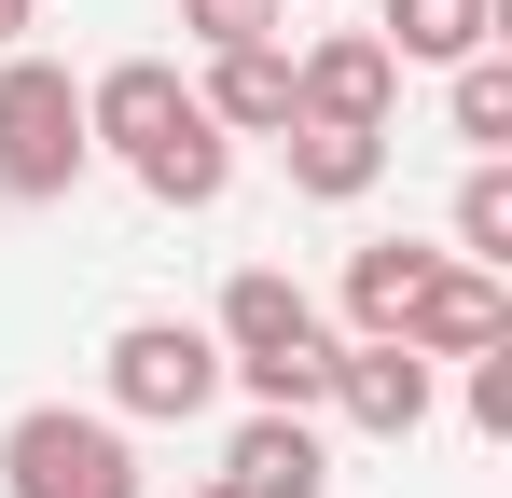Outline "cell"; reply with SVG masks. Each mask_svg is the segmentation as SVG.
I'll return each instance as SVG.
<instances>
[{
	"instance_id": "cell-8",
	"label": "cell",
	"mask_w": 512,
	"mask_h": 498,
	"mask_svg": "<svg viewBox=\"0 0 512 498\" xmlns=\"http://www.w3.org/2000/svg\"><path fill=\"white\" fill-rule=\"evenodd\" d=\"M180 111H194V83H180L167 56H125V70H97V83H84V139H111L125 166L153 153V139H167Z\"/></svg>"
},
{
	"instance_id": "cell-6",
	"label": "cell",
	"mask_w": 512,
	"mask_h": 498,
	"mask_svg": "<svg viewBox=\"0 0 512 498\" xmlns=\"http://www.w3.org/2000/svg\"><path fill=\"white\" fill-rule=\"evenodd\" d=\"M319 402H346V429H374V443H416L429 429V360L388 346V332H360V346H333V388Z\"/></svg>"
},
{
	"instance_id": "cell-18",
	"label": "cell",
	"mask_w": 512,
	"mask_h": 498,
	"mask_svg": "<svg viewBox=\"0 0 512 498\" xmlns=\"http://www.w3.org/2000/svg\"><path fill=\"white\" fill-rule=\"evenodd\" d=\"M471 429H512V346L471 360Z\"/></svg>"
},
{
	"instance_id": "cell-4",
	"label": "cell",
	"mask_w": 512,
	"mask_h": 498,
	"mask_svg": "<svg viewBox=\"0 0 512 498\" xmlns=\"http://www.w3.org/2000/svg\"><path fill=\"white\" fill-rule=\"evenodd\" d=\"M222 402V346L194 319H125L111 332V415H153V429H180V415Z\"/></svg>"
},
{
	"instance_id": "cell-1",
	"label": "cell",
	"mask_w": 512,
	"mask_h": 498,
	"mask_svg": "<svg viewBox=\"0 0 512 498\" xmlns=\"http://www.w3.org/2000/svg\"><path fill=\"white\" fill-rule=\"evenodd\" d=\"M208 346H222V374H236L263 415H305L319 388H333V332H319V305H305V277H277V263H236V277H222Z\"/></svg>"
},
{
	"instance_id": "cell-3",
	"label": "cell",
	"mask_w": 512,
	"mask_h": 498,
	"mask_svg": "<svg viewBox=\"0 0 512 498\" xmlns=\"http://www.w3.org/2000/svg\"><path fill=\"white\" fill-rule=\"evenodd\" d=\"M0 485H14V498H139V457H125V429H111V415L42 402V415H14V429H0Z\"/></svg>"
},
{
	"instance_id": "cell-16",
	"label": "cell",
	"mask_w": 512,
	"mask_h": 498,
	"mask_svg": "<svg viewBox=\"0 0 512 498\" xmlns=\"http://www.w3.org/2000/svg\"><path fill=\"white\" fill-rule=\"evenodd\" d=\"M457 263H512V166L499 153L457 180Z\"/></svg>"
},
{
	"instance_id": "cell-5",
	"label": "cell",
	"mask_w": 512,
	"mask_h": 498,
	"mask_svg": "<svg viewBox=\"0 0 512 498\" xmlns=\"http://www.w3.org/2000/svg\"><path fill=\"white\" fill-rule=\"evenodd\" d=\"M388 97H402V56L374 28H333V42L291 56V111L305 125H388Z\"/></svg>"
},
{
	"instance_id": "cell-19",
	"label": "cell",
	"mask_w": 512,
	"mask_h": 498,
	"mask_svg": "<svg viewBox=\"0 0 512 498\" xmlns=\"http://www.w3.org/2000/svg\"><path fill=\"white\" fill-rule=\"evenodd\" d=\"M28 14H42V0H0V56H14V42H28Z\"/></svg>"
},
{
	"instance_id": "cell-7",
	"label": "cell",
	"mask_w": 512,
	"mask_h": 498,
	"mask_svg": "<svg viewBox=\"0 0 512 498\" xmlns=\"http://www.w3.org/2000/svg\"><path fill=\"white\" fill-rule=\"evenodd\" d=\"M388 346H416V360H485V346H512V291H499V263H443Z\"/></svg>"
},
{
	"instance_id": "cell-11",
	"label": "cell",
	"mask_w": 512,
	"mask_h": 498,
	"mask_svg": "<svg viewBox=\"0 0 512 498\" xmlns=\"http://www.w3.org/2000/svg\"><path fill=\"white\" fill-rule=\"evenodd\" d=\"M277 153H291V194H319V208H346V194H374L388 180V125H277Z\"/></svg>"
},
{
	"instance_id": "cell-17",
	"label": "cell",
	"mask_w": 512,
	"mask_h": 498,
	"mask_svg": "<svg viewBox=\"0 0 512 498\" xmlns=\"http://www.w3.org/2000/svg\"><path fill=\"white\" fill-rule=\"evenodd\" d=\"M277 14H291V0H180V28H194L208 56H236V42H277Z\"/></svg>"
},
{
	"instance_id": "cell-20",
	"label": "cell",
	"mask_w": 512,
	"mask_h": 498,
	"mask_svg": "<svg viewBox=\"0 0 512 498\" xmlns=\"http://www.w3.org/2000/svg\"><path fill=\"white\" fill-rule=\"evenodd\" d=\"M194 498H236V485H222V471H208V485H194Z\"/></svg>"
},
{
	"instance_id": "cell-13",
	"label": "cell",
	"mask_w": 512,
	"mask_h": 498,
	"mask_svg": "<svg viewBox=\"0 0 512 498\" xmlns=\"http://www.w3.org/2000/svg\"><path fill=\"white\" fill-rule=\"evenodd\" d=\"M222 180H236V139H222L208 111H180L167 139L139 153V194H153V208H222Z\"/></svg>"
},
{
	"instance_id": "cell-2",
	"label": "cell",
	"mask_w": 512,
	"mask_h": 498,
	"mask_svg": "<svg viewBox=\"0 0 512 498\" xmlns=\"http://www.w3.org/2000/svg\"><path fill=\"white\" fill-rule=\"evenodd\" d=\"M84 83L56 70V56H0V194H70L84 180Z\"/></svg>"
},
{
	"instance_id": "cell-14",
	"label": "cell",
	"mask_w": 512,
	"mask_h": 498,
	"mask_svg": "<svg viewBox=\"0 0 512 498\" xmlns=\"http://www.w3.org/2000/svg\"><path fill=\"white\" fill-rule=\"evenodd\" d=\"M402 70H457V56H485L499 42V0H388V28H374Z\"/></svg>"
},
{
	"instance_id": "cell-12",
	"label": "cell",
	"mask_w": 512,
	"mask_h": 498,
	"mask_svg": "<svg viewBox=\"0 0 512 498\" xmlns=\"http://www.w3.org/2000/svg\"><path fill=\"white\" fill-rule=\"evenodd\" d=\"M443 263H457V249H416V236L346 249V319H360V332H402V319H416V291L443 277Z\"/></svg>"
},
{
	"instance_id": "cell-15",
	"label": "cell",
	"mask_w": 512,
	"mask_h": 498,
	"mask_svg": "<svg viewBox=\"0 0 512 498\" xmlns=\"http://www.w3.org/2000/svg\"><path fill=\"white\" fill-rule=\"evenodd\" d=\"M443 111H457V139H471V153H512V56H499V42H485V56H457V97H443Z\"/></svg>"
},
{
	"instance_id": "cell-9",
	"label": "cell",
	"mask_w": 512,
	"mask_h": 498,
	"mask_svg": "<svg viewBox=\"0 0 512 498\" xmlns=\"http://www.w3.org/2000/svg\"><path fill=\"white\" fill-rule=\"evenodd\" d=\"M222 485H236V498H319V485H333V457H319L305 415H250V429L222 443Z\"/></svg>"
},
{
	"instance_id": "cell-10",
	"label": "cell",
	"mask_w": 512,
	"mask_h": 498,
	"mask_svg": "<svg viewBox=\"0 0 512 498\" xmlns=\"http://www.w3.org/2000/svg\"><path fill=\"white\" fill-rule=\"evenodd\" d=\"M194 111H208L222 139H277V125H291V56H277V42H236V56H208Z\"/></svg>"
}]
</instances>
